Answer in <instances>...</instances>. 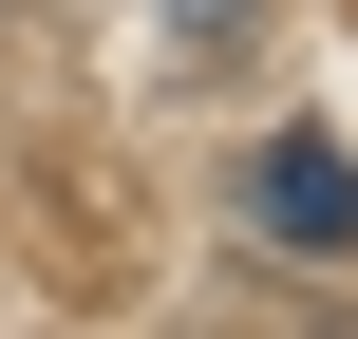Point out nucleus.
Returning <instances> with one entry per match:
<instances>
[{
  "label": "nucleus",
  "mask_w": 358,
  "mask_h": 339,
  "mask_svg": "<svg viewBox=\"0 0 358 339\" xmlns=\"http://www.w3.org/2000/svg\"><path fill=\"white\" fill-rule=\"evenodd\" d=\"M245 208H264L283 245H321V264H358V170L321 151V132H264V151H245Z\"/></svg>",
  "instance_id": "1"
}]
</instances>
